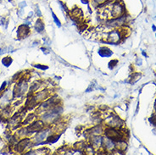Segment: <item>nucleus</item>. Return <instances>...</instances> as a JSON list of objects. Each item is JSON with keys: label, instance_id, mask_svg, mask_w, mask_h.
Listing matches in <instances>:
<instances>
[{"label": "nucleus", "instance_id": "obj_1", "mask_svg": "<svg viewBox=\"0 0 156 155\" xmlns=\"http://www.w3.org/2000/svg\"><path fill=\"white\" fill-rule=\"evenodd\" d=\"M105 123L107 126L109 127H113V128H121V126L123 125V121L120 119L117 115H111L107 117V119L105 120Z\"/></svg>", "mask_w": 156, "mask_h": 155}, {"label": "nucleus", "instance_id": "obj_2", "mask_svg": "<svg viewBox=\"0 0 156 155\" xmlns=\"http://www.w3.org/2000/svg\"><path fill=\"white\" fill-rule=\"evenodd\" d=\"M49 133H51L50 128L42 129L41 130H39L37 135H36V137L34 138V142H37V143H41L42 142L47 139L48 137L49 136Z\"/></svg>", "mask_w": 156, "mask_h": 155}, {"label": "nucleus", "instance_id": "obj_3", "mask_svg": "<svg viewBox=\"0 0 156 155\" xmlns=\"http://www.w3.org/2000/svg\"><path fill=\"white\" fill-rule=\"evenodd\" d=\"M102 148H105L106 152H113L115 149V142L111 140L110 138L105 137H103V144H102Z\"/></svg>", "mask_w": 156, "mask_h": 155}, {"label": "nucleus", "instance_id": "obj_4", "mask_svg": "<svg viewBox=\"0 0 156 155\" xmlns=\"http://www.w3.org/2000/svg\"><path fill=\"white\" fill-rule=\"evenodd\" d=\"M103 126L101 125H97L93 126V127L90 128L89 130H86L85 135L87 137H92V136H97V135H101L102 133H103Z\"/></svg>", "mask_w": 156, "mask_h": 155}, {"label": "nucleus", "instance_id": "obj_5", "mask_svg": "<svg viewBox=\"0 0 156 155\" xmlns=\"http://www.w3.org/2000/svg\"><path fill=\"white\" fill-rule=\"evenodd\" d=\"M45 123L42 120L35 121L34 123H32L31 125L28 126L27 131L29 133H34V132H38L39 130H41L44 127Z\"/></svg>", "mask_w": 156, "mask_h": 155}, {"label": "nucleus", "instance_id": "obj_6", "mask_svg": "<svg viewBox=\"0 0 156 155\" xmlns=\"http://www.w3.org/2000/svg\"><path fill=\"white\" fill-rule=\"evenodd\" d=\"M27 90V84L25 81H20V82L16 85V87H15V97H20V96H22L24 93H25Z\"/></svg>", "mask_w": 156, "mask_h": 155}, {"label": "nucleus", "instance_id": "obj_7", "mask_svg": "<svg viewBox=\"0 0 156 155\" xmlns=\"http://www.w3.org/2000/svg\"><path fill=\"white\" fill-rule=\"evenodd\" d=\"M90 144L93 147L95 150H98V148H102L103 137H101V135L90 137Z\"/></svg>", "mask_w": 156, "mask_h": 155}, {"label": "nucleus", "instance_id": "obj_8", "mask_svg": "<svg viewBox=\"0 0 156 155\" xmlns=\"http://www.w3.org/2000/svg\"><path fill=\"white\" fill-rule=\"evenodd\" d=\"M31 143V142L30 139H28V138H26V139H23L21 140L20 142H18L17 145L15 147V150L17 151V152L21 153L23 152L24 150L26 148H27L28 147H29Z\"/></svg>", "mask_w": 156, "mask_h": 155}, {"label": "nucleus", "instance_id": "obj_9", "mask_svg": "<svg viewBox=\"0 0 156 155\" xmlns=\"http://www.w3.org/2000/svg\"><path fill=\"white\" fill-rule=\"evenodd\" d=\"M30 28L26 24H24L18 27L17 29V36L19 38H25L26 36L29 34Z\"/></svg>", "mask_w": 156, "mask_h": 155}, {"label": "nucleus", "instance_id": "obj_10", "mask_svg": "<svg viewBox=\"0 0 156 155\" xmlns=\"http://www.w3.org/2000/svg\"><path fill=\"white\" fill-rule=\"evenodd\" d=\"M49 96H50V92H49V90H42L41 92H37L36 97H34V98L37 101V103H38V102L44 101L48 99Z\"/></svg>", "mask_w": 156, "mask_h": 155}, {"label": "nucleus", "instance_id": "obj_11", "mask_svg": "<svg viewBox=\"0 0 156 155\" xmlns=\"http://www.w3.org/2000/svg\"><path fill=\"white\" fill-rule=\"evenodd\" d=\"M98 54L101 57H103V58H108V57L112 56L113 52H112L110 48H107V47H101V48H98Z\"/></svg>", "mask_w": 156, "mask_h": 155}, {"label": "nucleus", "instance_id": "obj_12", "mask_svg": "<svg viewBox=\"0 0 156 155\" xmlns=\"http://www.w3.org/2000/svg\"><path fill=\"white\" fill-rule=\"evenodd\" d=\"M44 28H45V25H44V22L42 21V20L41 18L37 19V20L36 21V24H35L36 31L39 32V33H41V32L44 31Z\"/></svg>", "mask_w": 156, "mask_h": 155}, {"label": "nucleus", "instance_id": "obj_13", "mask_svg": "<svg viewBox=\"0 0 156 155\" xmlns=\"http://www.w3.org/2000/svg\"><path fill=\"white\" fill-rule=\"evenodd\" d=\"M59 137H60V134H59V135L58 134H51L48 137L45 142H41V143H54L59 140Z\"/></svg>", "mask_w": 156, "mask_h": 155}, {"label": "nucleus", "instance_id": "obj_14", "mask_svg": "<svg viewBox=\"0 0 156 155\" xmlns=\"http://www.w3.org/2000/svg\"><path fill=\"white\" fill-rule=\"evenodd\" d=\"M86 143L85 142H77V143H75L73 145V148L75 150V151H84V149H85L86 148Z\"/></svg>", "mask_w": 156, "mask_h": 155}, {"label": "nucleus", "instance_id": "obj_15", "mask_svg": "<svg viewBox=\"0 0 156 155\" xmlns=\"http://www.w3.org/2000/svg\"><path fill=\"white\" fill-rule=\"evenodd\" d=\"M2 63L4 66L9 67L12 63V59L10 58V57H5V58H3L2 59Z\"/></svg>", "mask_w": 156, "mask_h": 155}, {"label": "nucleus", "instance_id": "obj_16", "mask_svg": "<svg viewBox=\"0 0 156 155\" xmlns=\"http://www.w3.org/2000/svg\"><path fill=\"white\" fill-rule=\"evenodd\" d=\"M140 77H141V74H140V73H134V74L133 75V76H131L130 83H131V84L135 83L136 81H138L140 79Z\"/></svg>", "mask_w": 156, "mask_h": 155}, {"label": "nucleus", "instance_id": "obj_17", "mask_svg": "<svg viewBox=\"0 0 156 155\" xmlns=\"http://www.w3.org/2000/svg\"><path fill=\"white\" fill-rule=\"evenodd\" d=\"M107 0H91L92 2V5H93V7L95 8H98L100 4H102L103 3L106 2Z\"/></svg>", "mask_w": 156, "mask_h": 155}, {"label": "nucleus", "instance_id": "obj_18", "mask_svg": "<svg viewBox=\"0 0 156 155\" xmlns=\"http://www.w3.org/2000/svg\"><path fill=\"white\" fill-rule=\"evenodd\" d=\"M51 13H52V16H53V19H54V20L55 24L57 25L58 27H60V26H61V22H60V20H59L58 19V17L56 16V15L54 13L53 11H52Z\"/></svg>", "mask_w": 156, "mask_h": 155}, {"label": "nucleus", "instance_id": "obj_19", "mask_svg": "<svg viewBox=\"0 0 156 155\" xmlns=\"http://www.w3.org/2000/svg\"><path fill=\"white\" fill-rule=\"evenodd\" d=\"M117 64H118V60L117 59H112L111 61H110V63H109V68L110 69V70H113V69L116 66Z\"/></svg>", "mask_w": 156, "mask_h": 155}, {"label": "nucleus", "instance_id": "obj_20", "mask_svg": "<svg viewBox=\"0 0 156 155\" xmlns=\"http://www.w3.org/2000/svg\"><path fill=\"white\" fill-rule=\"evenodd\" d=\"M35 119H36V115H34V114H31V115H30L29 116H28L26 118V120L24 121V124H30V122H31Z\"/></svg>", "mask_w": 156, "mask_h": 155}, {"label": "nucleus", "instance_id": "obj_21", "mask_svg": "<svg viewBox=\"0 0 156 155\" xmlns=\"http://www.w3.org/2000/svg\"><path fill=\"white\" fill-rule=\"evenodd\" d=\"M59 5H60L62 10H63V11L67 12V13H69V9H68V8H67V6H66L65 3H63L62 1H59Z\"/></svg>", "mask_w": 156, "mask_h": 155}, {"label": "nucleus", "instance_id": "obj_22", "mask_svg": "<svg viewBox=\"0 0 156 155\" xmlns=\"http://www.w3.org/2000/svg\"><path fill=\"white\" fill-rule=\"evenodd\" d=\"M33 66L36 67V68H37V69H40V70H42V71L48 70V69H49V67H48L47 65H44V64H34Z\"/></svg>", "mask_w": 156, "mask_h": 155}, {"label": "nucleus", "instance_id": "obj_23", "mask_svg": "<svg viewBox=\"0 0 156 155\" xmlns=\"http://www.w3.org/2000/svg\"><path fill=\"white\" fill-rule=\"evenodd\" d=\"M36 14H37V15L38 16V17H41L42 16V13H41V11H40L39 7L37 5L36 6Z\"/></svg>", "mask_w": 156, "mask_h": 155}, {"label": "nucleus", "instance_id": "obj_24", "mask_svg": "<svg viewBox=\"0 0 156 155\" xmlns=\"http://www.w3.org/2000/svg\"><path fill=\"white\" fill-rule=\"evenodd\" d=\"M93 86H94V85H93V84H90L89 87L87 88V90H86V92H89L90 91H93Z\"/></svg>", "mask_w": 156, "mask_h": 155}, {"label": "nucleus", "instance_id": "obj_25", "mask_svg": "<svg viewBox=\"0 0 156 155\" xmlns=\"http://www.w3.org/2000/svg\"><path fill=\"white\" fill-rule=\"evenodd\" d=\"M26 2H25V1H24V2H21V3L19 4V7L21 8V9H23V8H24V7H26Z\"/></svg>", "mask_w": 156, "mask_h": 155}, {"label": "nucleus", "instance_id": "obj_26", "mask_svg": "<svg viewBox=\"0 0 156 155\" xmlns=\"http://www.w3.org/2000/svg\"><path fill=\"white\" fill-rule=\"evenodd\" d=\"M6 81H4V82H3V84H2V87H1V88H0V92H3V89H4L5 87H6Z\"/></svg>", "mask_w": 156, "mask_h": 155}, {"label": "nucleus", "instance_id": "obj_27", "mask_svg": "<svg viewBox=\"0 0 156 155\" xmlns=\"http://www.w3.org/2000/svg\"><path fill=\"white\" fill-rule=\"evenodd\" d=\"M82 3H84V4H88V3H90V0H81Z\"/></svg>", "mask_w": 156, "mask_h": 155}, {"label": "nucleus", "instance_id": "obj_28", "mask_svg": "<svg viewBox=\"0 0 156 155\" xmlns=\"http://www.w3.org/2000/svg\"><path fill=\"white\" fill-rule=\"evenodd\" d=\"M32 15H33V12L31 11V12H30V13H29V15H28V17H29V18H31V16H32Z\"/></svg>", "mask_w": 156, "mask_h": 155}, {"label": "nucleus", "instance_id": "obj_29", "mask_svg": "<svg viewBox=\"0 0 156 155\" xmlns=\"http://www.w3.org/2000/svg\"><path fill=\"white\" fill-rule=\"evenodd\" d=\"M153 29H154V31H156V26H153Z\"/></svg>", "mask_w": 156, "mask_h": 155}, {"label": "nucleus", "instance_id": "obj_30", "mask_svg": "<svg viewBox=\"0 0 156 155\" xmlns=\"http://www.w3.org/2000/svg\"><path fill=\"white\" fill-rule=\"evenodd\" d=\"M154 106H155V109H156V102H155V105Z\"/></svg>", "mask_w": 156, "mask_h": 155}, {"label": "nucleus", "instance_id": "obj_31", "mask_svg": "<svg viewBox=\"0 0 156 155\" xmlns=\"http://www.w3.org/2000/svg\"><path fill=\"white\" fill-rule=\"evenodd\" d=\"M8 1H9V2H11V1H12V0H8Z\"/></svg>", "mask_w": 156, "mask_h": 155}]
</instances>
